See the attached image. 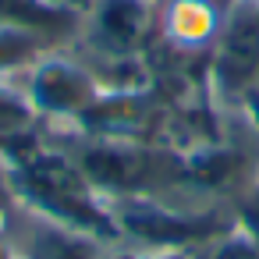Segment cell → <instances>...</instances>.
<instances>
[{"instance_id": "obj_5", "label": "cell", "mask_w": 259, "mask_h": 259, "mask_svg": "<svg viewBox=\"0 0 259 259\" xmlns=\"http://www.w3.org/2000/svg\"><path fill=\"white\" fill-rule=\"evenodd\" d=\"M4 241L8 259H117V245L64 227L22 202L4 224Z\"/></svg>"}, {"instance_id": "obj_6", "label": "cell", "mask_w": 259, "mask_h": 259, "mask_svg": "<svg viewBox=\"0 0 259 259\" xmlns=\"http://www.w3.org/2000/svg\"><path fill=\"white\" fill-rule=\"evenodd\" d=\"M227 8V0H156V47L178 57H209Z\"/></svg>"}, {"instance_id": "obj_13", "label": "cell", "mask_w": 259, "mask_h": 259, "mask_svg": "<svg viewBox=\"0 0 259 259\" xmlns=\"http://www.w3.org/2000/svg\"><path fill=\"white\" fill-rule=\"evenodd\" d=\"M0 259H8V241H4V227H0Z\"/></svg>"}, {"instance_id": "obj_7", "label": "cell", "mask_w": 259, "mask_h": 259, "mask_svg": "<svg viewBox=\"0 0 259 259\" xmlns=\"http://www.w3.org/2000/svg\"><path fill=\"white\" fill-rule=\"evenodd\" d=\"M0 25H18V29H39L64 43H75L82 15L64 11L50 0H0Z\"/></svg>"}, {"instance_id": "obj_9", "label": "cell", "mask_w": 259, "mask_h": 259, "mask_svg": "<svg viewBox=\"0 0 259 259\" xmlns=\"http://www.w3.org/2000/svg\"><path fill=\"white\" fill-rule=\"evenodd\" d=\"M231 217H234V227L259 248V178L248 181V185H241V188L234 192V209H231Z\"/></svg>"}, {"instance_id": "obj_14", "label": "cell", "mask_w": 259, "mask_h": 259, "mask_svg": "<svg viewBox=\"0 0 259 259\" xmlns=\"http://www.w3.org/2000/svg\"><path fill=\"white\" fill-rule=\"evenodd\" d=\"M227 4H231V0H227Z\"/></svg>"}, {"instance_id": "obj_11", "label": "cell", "mask_w": 259, "mask_h": 259, "mask_svg": "<svg viewBox=\"0 0 259 259\" xmlns=\"http://www.w3.org/2000/svg\"><path fill=\"white\" fill-rule=\"evenodd\" d=\"M238 114H241V117L248 121V128H252V132H255V139H259V93H252V96L245 100V107H241Z\"/></svg>"}, {"instance_id": "obj_12", "label": "cell", "mask_w": 259, "mask_h": 259, "mask_svg": "<svg viewBox=\"0 0 259 259\" xmlns=\"http://www.w3.org/2000/svg\"><path fill=\"white\" fill-rule=\"evenodd\" d=\"M50 4H57V8H64V11H85V4H89V0H50Z\"/></svg>"}, {"instance_id": "obj_2", "label": "cell", "mask_w": 259, "mask_h": 259, "mask_svg": "<svg viewBox=\"0 0 259 259\" xmlns=\"http://www.w3.org/2000/svg\"><path fill=\"white\" fill-rule=\"evenodd\" d=\"M11 85L47 128H78L110 93L75 47H57L43 54Z\"/></svg>"}, {"instance_id": "obj_4", "label": "cell", "mask_w": 259, "mask_h": 259, "mask_svg": "<svg viewBox=\"0 0 259 259\" xmlns=\"http://www.w3.org/2000/svg\"><path fill=\"white\" fill-rule=\"evenodd\" d=\"M206 64L220 103L241 110L245 100L259 93V0H231Z\"/></svg>"}, {"instance_id": "obj_3", "label": "cell", "mask_w": 259, "mask_h": 259, "mask_svg": "<svg viewBox=\"0 0 259 259\" xmlns=\"http://www.w3.org/2000/svg\"><path fill=\"white\" fill-rule=\"evenodd\" d=\"M156 39V0H89L71 47H82V57L96 75L110 68V75L103 78V85H110L117 68L146 61Z\"/></svg>"}, {"instance_id": "obj_10", "label": "cell", "mask_w": 259, "mask_h": 259, "mask_svg": "<svg viewBox=\"0 0 259 259\" xmlns=\"http://www.w3.org/2000/svg\"><path fill=\"white\" fill-rule=\"evenodd\" d=\"M209 259H259V248L238 231H224L220 238H213V248H209Z\"/></svg>"}, {"instance_id": "obj_8", "label": "cell", "mask_w": 259, "mask_h": 259, "mask_svg": "<svg viewBox=\"0 0 259 259\" xmlns=\"http://www.w3.org/2000/svg\"><path fill=\"white\" fill-rule=\"evenodd\" d=\"M71 47L50 32L39 29H18V25H0V82H15L25 68H32L43 54Z\"/></svg>"}, {"instance_id": "obj_1", "label": "cell", "mask_w": 259, "mask_h": 259, "mask_svg": "<svg viewBox=\"0 0 259 259\" xmlns=\"http://www.w3.org/2000/svg\"><path fill=\"white\" fill-rule=\"evenodd\" d=\"M11 163V185L22 206L75 227L82 234L103 238L117 245V224H114V206L110 199L93 185L78 156L71 153L68 142L54 139H29L8 153ZM121 248V245H117Z\"/></svg>"}]
</instances>
